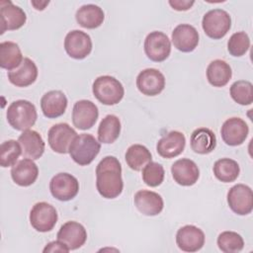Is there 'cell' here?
Wrapping results in <instances>:
<instances>
[{
    "label": "cell",
    "mask_w": 253,
    "mask_h": 253,
    "mask_svg": "<svg viewBox=\"0 0 253 253\" xmlns=\"http://www.w3.org/2000/svg\"><path fill=\"white\" fill-rule=\"evenodd\" d=\"M67 98L59 90L46 92L41 99V108L44 117L55 119L62 116L67 108Z\"/></svg>",
    "instance_id": "cell-22"
},
{
    "label": "cell",
    "mask_w": 253,
    "mask_h": 253,
    "mask_svg": "<svg viewBox=\"0 0 253 253\" xmlns=\"http://www.w3.org/2000/svg\"><path fill=\"white\" fill-rule=\"evenodd\" d=\"M121 133V122L115 115H107L98 127V140L102 143L115 142Z\"/></svg>",
    "instance_id": "cell-30"
},
{
    "label": "cell",
    "mask_w": 253,
    "mask_h": 253,
    "mask_svg": "<svg viewBox=\"0 0 253 253\" xmlns=\"http://www.w3.org/2000/svg\"><path fill=\"white\" fill-rule=\"evenodd\" d=\"M204 231L195 225H185L176 233V243L185 252H197L205 244Z\"/></svg>",
    "instance_id": "cell-17"
},
{
    "label": "cell",
    "mask_w": 253,
    "mask_h": 253,
    "mask_svg": "<svg viewBox=\"0 0 253 253\" xmlns=\"http://www.w3.org/2000/svg\"><path fill=\"white\" fill-rule=\"evenodd\" d=\"M18 141L22 147V154L26 158L39 159L44 152V141L41 134L33 129L24 130Z\"/></svg>",
    "instance_id": "cell-23"
},
{
    "label": "cell",
    "mask_w": 253,
    "mask_h": 253,
    "mask_svg": "<svg viewBox=\"0 0 253 253\" xmlns=\"http://www.w3.org/2000/svg\"><path fill=\"white\" fill-rule=\"evenodd\" d=\"M136 87L143 95L156 96L165 87V77L158 69H143L136 77Z\"/></svg>",
    "instance_id": "cell-13"
},
{
    "label": "cell",
    "mask_w": 253,
    "mask_h": 253,
    "mask_svg": "<svg viewBox=\"0 0 253 253\" xmlns=\"http://www.w3.org/2000/svg\"><path fill=\"white\" fill-rule=\"evenodd\" d=\"M38 73L36 63L32 59L25 57L18 68L8 71V79L10 83L17 87H27L36 81Z\"/></svg>",
    "instance_id": "cell-25"
},
{
    "label": "cell",
    "mask_w": 253,
    "mask_h": 253,
    "mask_svg": "<svg viewBox=\"0 0 253 253\" xmlns=\"http://www.w3.org/2000/svg\"><path fill=\"white\" fill-rule=\"evenodd\" d=\"M213 175L223 183H230L237 179L240 173L238 163L230 158H221L213 164Z\"/></svg>",
    "instance_id": "cell-32"
},
{
    "label": "cell",
    "mask_w": 253,
    "mask_h": 253,
    "mask_svg": "<svg viewBox=\"0 0 253 253\" xmlns=\"http://www.w3.org/2000/svg\"><path fill=\"white\" fill-rule=\"evenodd\" d=\"M57 218L55 208L45 202L37 203L30 211L31 225L40 232L50 231L55 226Z\"/></svg>",
    "instance_id": "cell-6"
},
{
    "label": "cell",
    "mask_w": 253,
    "mask_h": 253,
    "mask_svg": "<svg viewBox=\"0 0 253 253\" xmlns=\"http://www.w3.org/2000/svg\"><path fill=\"white\" fill-rule=\"evenodd\" d=\"M22 154V147L19 141L9 139L1 143L0 146V165L4 168L14 166Z\"/></svg>",
    "instance_id": "cell-35"
},
{
    "label": "cell",
    "mask_w": 253,
    "mask_h": 253,
    "mask_svg": "<svg viewBox=\"0 0 253 253\" xmlns=\"http://www.w3.org/2000/svg\"><path fill=\"white\" fill-rule=\"evenodd\" d=\"M75 19L78 25L85 29H96L103 24L105 14L99 6L86 4L76 11Z\"/></svg>",
    "instance_id": "cell-27"
},
{
    "label": "cell",
    "mask_w": 253,
    "mask_h": 253,
    "mask_svg": "<svg viewBox=\"0 0 253 253\" xmlns=\"http://www.w3.org/2000/svg\"><path fill=\"white\" fill-rule=\"evenodd\" d=\"M171 174L177 184L181 186H192L198 181L200 170L193 160L182 158L172 164Z\"/></svg>",
    "instance_id": "cell-18"
},
{
    "label": "cell",
    "mask_w": 253,
    "mask_h": 253,
    "mask_svg": "<svg viewBox=\"0 0 253 253\" xmlns=\"http://www.w3.org/2000/svg\"><path fill=\"white\" fill-rule=\"evenodd\" d=\"M96 187L105 199L119 197L124 189L122 165L115 156L104 157L96 167Z\"/></svg>",
    "instance_id": "cell-1"
},
{
    "label": "cell",
    "mask_w": 253,
    "mask_h": 253,
    "mask_svg": "<svg viewBox=\"0 0 253 253\" xmlns=\"http://www.w3.org/2000/svg\"><path fill=\"white\" fill-rule=\"evenodd\" d=\"M125 159L130 169L134 171H140L149 162H151L152 156L150 151L144 145L132 144L127 148Z\"/></svg>",
    "instance_id": "cell-31"
},
{
    "label": "cell",
    "mask_w": 253,
    "mask_h": 253,
    "mask_svg": "<svg viewBox=\"0 0 253 253\" xmlns=\"http://www.w3.org/2000/svg\"><path fill=\"white\" fill-rule=\"evenodd\" d=\"M249 127L245 121L240 118L233 117L227 119L221 126L220 134L223 141L230 146L242 144L247 138Z\"/></svg>",
    "instance_id": "cell-15"
},
{
    "label": "cell",
    "mask_w": 253,
    "mask_h": 253,
    "mask_svg": "<svg viewBox=\"0 0 253 253\" xmlns=\"http://www.w3.org/2000/svg\"><path fill=\"white\" fill-rule=\"evenodd\" d=\"M64 49L70 57L83 59L92 51V40L85 32L73 30L64 39Z\"/></svg>",
    "instance_id": "cell-11"
},
{
    "label": "cell",
    "mask_w": 253,
    "mask_h": 253,
    "mask_svg": "<svg viewBox=\"0 0 253 253\" xmlns=\"http://www.w3.org/2000/svg\"><path fill=\"white\" fill-rule=\"evenodd\" d=\"M172 42L182 52L193 51L199 43V33L189 24H180L172 32Z\"/></svg>",
    "instance_id": "cell-20"
},
{
    "label": "cell",
    "mask_w": 253,
    "mask_h": 253,
    "mask_svg": "<svg viewBox=\"0 0 253 253\" xmlns=\"http://www.w3.org/2000/svg\"><path fill=\"white\" fill-rule=\"evenodd\" d=\"M250 47V39L245 32L234 33L227 42V50L232 56L244 55Z\"/></svg>",
    "instance_id": "cell-36"
},
{
    "label": "cell",
    "mask_w": 253,
    "mask_h": 253,
    "mask_svg": "<svg viewBox=\"0 0 253 253\" xmlns=\"http://www.w3.org/2000/svg\"><path fill=\"white\" fill-rule=\"evenodd\" d=\"M99 117L98 107L89 100L77 101L72 109V123L79 129L91 128Z\"/></svg>",
    "instance_id": "cell-12"
},
{
    "label": "cell",
    "mask_w": 253,
    "mask_h": 253,
    "mask_svg": "<svg viewBox=\"0 0 253 253\" xmlns=\"http://www.w3.org/2000/svg\"><path fill=\"white\" fill-rule=\"evenodd\" d=\"M31 3H32V5L35 7L36 10L42 11V10H43V9L45 8L46 5H48L49 1H44V2H41V1H32Z\"/></svg>",
    "instance_id": "cell-40"
},
{
    "label": "cell",
    "mask_w": 253,
    "mask_h": 253,
    "mask_svg": "<svg viewBox=\"0 0 253 253\" xmlns=\"http://www.w3.org/2000/svg\"><path fill=\"white\" fill-rule=\"evenodd\" d=\"M144 52L150 60L155 62L168 58L171 52V42L167 35L158 31L148 34L144 40Z\"/></svg>",
    "instance_id": "cell-8"
},
{
    "label": "cell",
    "mask_w": 253,
    "mask_h": 253,
    "mask_svg": "<svg viewBox=\"0 0 253 253\" xmlns=\"http://www.w3.org/2000/svg\"><path fill=\"white\" fill-rule=\"evenodd\" d=\"M0 18L1 35L6 31H14L22 28L27 21V16L23 9L14 5L9 0H2L0 2Z\"/></svg>",
    "instance_id": "cell-14"
},
{
    "label": "cell",
    "mask_w": 253,
    "mask_h": 253,
    "mask_svg": "<svg viewBox=\"0 0 253 253\" xmlns=\"http://www.w3.org/2000/svg\"><path fill=\"white\" fill-rule=\"evenodd\" d=\"M195 1H189V0H170L169 5L177 11H187L189 10L193 5Z\"/></svg>",
    "instance_id": "cell-39"
},
{
    "label": "cell",
    "mask_w": 253,
    "mask_h": 253,
    "mask_svg": "<svg viewBox=\"0 0 253 253\" xmlns=\"http://www.w3.org/2000/svg\"><path fill=\"white\" fill-rule=\"evenodd\" d=\"M56 237L57 240L64 243L69 250H75L85 244L87 231L81 223L71 220L60 226Z\"/></svg>",
    "instance_id": "cell-16"
},
{
    "label": "cell",
    "mask_w": 253,
    "mask_h": 253,
    "mask_svg": "<svg viewBox=\"0 0 253 253\" xmlns=\"http://www.w3.org/2000/svg\"><path fill=\"white\" fill-rule=\"evenodd\" d=\"M205 34L213 40L223 38L231 28V18L222 9H212L207 12L202 20Z\"/></svg>",
    "instance_id": "cell-5"
},
{
    "label": "cell",
    "mask_w": 253,
    "mask_h": 253,
    "mask_svg": "<svg viewBox=\"0 0 253 253\" xmlns=\"http://www.w3.org/2000/svg\"><path fill=\"white\" fill-rule=\"evenodd\" d=\"M101 150L100 142L89 133L77 135L69 147V155L72 160L81 165H89Z\"/></svg>",
    "instance_id": "cell-4"
},
{
    "label": "cell",
    "mask_w": 253,
    "mask_h": 253,
    "mask_svg": "<svg viewBox=\"0 0 253 253\" xmlns=\"http://www.w3.org/2000/svg\"><path fill=\"white\" fill-rule=\"evenodd\" d=\"M190 144L194 152L198 154H209L216 146V137L211 129L199 127L192 132Z\"/></svg>",
    "instance_id": "cell-26"
},
{
    "label": "cell",
    "mask_w": 253,
    "mask_h": 253,
    "mask_svg": "<svg viewBox=\"0 0 253 253\" xmlns=\"http://www.w3.org/2000/svg\"><path fill=\"white\" fill-rule=\"evenodd\" d=\"M165 176L164 168L157 162H149L142 170V180L149 187L159 186Z\"/></svg>",
    "instance_id": "cell-37"
},
{
    "label": "cell",
    "mask_w": 253,
    "mask_h": 253,
    "mask_svg": "<svg viewBox=\"0 0 253 253\" xmlns=\"http://www.w3.org/2000/svg\"><path fill=\"white\" fill-rule=\"evenodd\" d=\"M49 190L56 200L67 202L75 198L78 194L79 182L73 175L61 172L51 178Z\"/></svg>",
    "instance_id": "cell-7"
},
{
    "label": "cell",
    "mask_w": 253,
    "mask_h": 253,
    "mask_svg": "<svg viewBox=\"0 0 253 253\" xmlns=\"http://www.w3.org/2000/svg\"><path fill=\"white\" fill-rule=\"evenodd\" d=\"M92 91L95 98L107 106L118 104L125 95L123 84L110 75H103L96 78L92 86Z\"/></svg>",
    "instance_id": "cell-3"
},
{
    "label": "cell",
    "mask_w": 253,
    "mask_h": 253,
    "mask_svg": "<svg viewBox=\"0 0 253 253\" xmlns=\"http://www.w3.org/2000/svg\"><path fill=\"white\" fill-rule=\"evenodd\" d=\"M232 71L227 62L221 59L212 60L207 68V79L213 87H223L231 79Z\"/></svg>",
    "instance_id": "cell-28"
},
{
    "label": "cell",
    "mask_w": 253,
    "mask_h": 253,
    "mask_svg": "<svg viewBox=\"0 0 253 253\" xmlns=\"http://www.w3.org/2000/svg\"><path fill=\"white\" fill-rule=\"evenodd\" d=\"M230 96L239 105L247 106L253 102V85L246 80L235 81L230 86Z\"/></svg>",
    "instance_id": "cell-33"
},
{
    "label": "cell",
    "mask_w": 253,
    "mask_h": 253,
    "mask_svg": "<svg viewBox=\"0 0 253 253\" xmlns=\"http://www.w3.org/2000/svg\"><path fill=\"white\" fill-rule=\"evenodd\" d=\"M227 204L230 210L238 215L249 214L253 210V194L249 186L237 184L227 193Z\"/></svg>",
    "instance_id": "cell-9"
},
{
    "label": "cell",
    "mask_w": 253,
    "mask_h": 253,
    "mask_svg": "<svg viewBox=\"0 0 253 253\" xmlns=\"http://www.w3.org/2000/svg\"><path fill=\"white\" fill-rule=\"evenodd\" d=\"M39 176L37 164L30 158H24L18 161L11 169L13 181L21 187H29L34 184Z\"/></svg>",
    "instance_id": "cell-24"
},
{
    "label": "cell",
    "mask_w": 253,
    "mask_h": 253,
    "mask_svg": "<svg viewBox=\"0 0 253 253\" xmlns=\"http://www.w3.org/2000/svg\"><path fill=\"white\" fill-rule=\"evenodd\" d=\"M186 145V138L183 132L172 130L162 136L156 145L157 153L163 158H174L180 155Z\"/></svg>",
    "instance_id": "cell-19"
},
{
    "label": "cell",
    "mask_w": 253,
    "mask_h": 253,
    "mask_svg": "<svg viewBox=\"0 0 253 253\" xmlns=\"http://www.w3.org/2000/svg\"><path fill=\"white\" fill-rule=\"evenodd\" d=\"M217 246L224 253L240 252L244 247V240L234 231H223L217 237Z\"/></svg>",
    "instance_id": "cell-34"
},
{
    "label": "cell",
    "mask_w": 253,
    "mask_h": 253,
    "mask_svg": "<svg viewBox=\"0 0 253 253\" xmlns=\"http://www.w3.org/2000/svg\"><path fill=\"white\" fill-rule=\"evenodd\" d=\"M24 60L19 45L13 42L0 43V66L8 71L18 68Z\"/></svg>",
    "instance_id": "cell-29"
},
{
    "label": "cell",
    "mask_w": 253,
    "mask_h": 253,
    "mask_svg": "<svg viewBox=\"0 0 253 253\" xmlns=\"http://www.w3.org/2000/svg\"><path fill=\"white\" fill-rule=\"evenodd\" d=\"M9 125L16 130H27L32 127L38 119L37 109L27 100H17L10 104L6 113Z\"/></svg>",
    "instance_id": "cell-2"
},
{
    "label": "cell",
    "mask_w": 253,
    "mask_h": 253,
    "mask_svg": "<svg viewBox=\"0 0 253 253\" xmlns=\"http://www.w3.org/2000/svg\"><path fill=\"white\" fill-rule=\"evenodd\" d=\"M77 135V132L68 124L60 123L49 128L47 142L54 152L65 154L69 152V147Z\"/></svg>",
    "instance_id": "cell-10"
},
{
    "label": "cell",
    "mask_w": 253,
    "mask_h": 253,
    "mask_svg": "<svg viewBox=\"0 0 253 253\" xmlns=\"http://www.w3.org/2000/svg\"><path fill=\"white\" fill-rule=\"evenodd\" d=\"M68 247L61 241H51L43 248V252H69Z\"/></svg>",
    "instance_id": "cell-38"
},
{
    "label": "cell",
    "mask_w": 253,
    "mask_h": 253,
    "mask_svg": "<svg viewBox=\"0 0 253 253\" xmlns=\"http://www.w3.org/2000/svg\"><path fill=\"white\" fill-rule=\"evenodd\" d=\"M134 206L144 215L153 216L159 214L164 207L162 197L152 191L140 190L133 198Z\"/></svg>",
    "instance_id": "cell-21"
}]
</instances>
